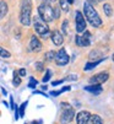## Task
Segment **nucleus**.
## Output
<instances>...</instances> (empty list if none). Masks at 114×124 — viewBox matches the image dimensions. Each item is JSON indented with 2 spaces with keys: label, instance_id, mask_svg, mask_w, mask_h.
Masks as SVG:
<instances>
[{
  "label": "nucleus",
  "instance_id": "obj_36",
  "mask_svg": "<svg viewBox=\"0 0 114 124\" xmlns=\"http://www.w3.org/2000/svg\"><path fill=\"white\" fill-rule=\"evenodd\" d=\"M10 104H11V106H10V108L14 109V108H15V104H14V100H12V97L10 98Z\"/></svg>",
  "mask_w": 114,
  "mask_h": 124
},
{
  "label": "nucleus",
  "instance_id": "obj_29",
  "mask_svg": "<svg viewBox=\"0 0 114 124\" xmlns=\"http://www.w3.org/2000/svg\"><path fill=\"white\" fill-rule=\"evenodd\" d=\"M61 30H63V34H66V32H68V21H66V20L63 22V25H61Z\"/></svg>",
  "mask_w": 114,
  "mask_h": 124
},
{
  "label": "nucleus",
  "instance_id": "obj_16",
  "mask_svg": "<svg viewBox=\"0 0 114 124\" xmlns=\"http://www.w3.org/2000/svg\"><path fill=\"white\" fill-rule=\"evenodd\" d=\"M102 62V59L101 60H94V62H88L85 66H84V70H85V71H88V70H92V69H94V68H96L99 63Z\"/></svg>",
  "mask_w": 114,
  "mask_h": 124
},
{
  "label": "nucleus",
  "instance_id": "obj_5",
  "mask_svg": "<svg viewBox=\"0 0 114 124\" xmlns=\"http://www.w3.org/2000/svg\"><path fill=\"white\" fill-rule=\"evenodd\" d=\"M61 116H60V123L61 124H69L75 118V109L69 103L61 102Z\"/></svg>",
  "mask_w": 114,
  "mask_h": 124
},
{
  "label": "nucleus",
  "instance_id": "obj_22",
  "mask_svg": "<svg viewBox=\"0 0 114 124\" xmlns=\"http://www.w3.org/2000/svg\"><path fill=\"white\" fill-rule=\"evenodd\" d=\"M59 4H60V8H61L65 12L69 11V4H68L66 0H59Z\"/></svg>",
  "mask_w": 114,
  "mask_h": 124
},
{
  "label": "nucleus",
  "instance_id": "obj_4",
  "mask_svg": "<svg viewBox=\"0 0 114 124\" xmlns=\"http://www.w3.org/2000/svg\"><path fill=\"white\" fill-rule=\"evenodd\" d=\"M38 16L41 17L43 21L52 22L54 20V12H53V8L49 5V3H43L38 6Z\"/></svg>",
  "mask_w": 114,
  "mask_h": 124
},
{
  "label": "nucleus",
  "instance_id": "obj_27",
  "mask_svg": "<svg viewBox=\"0 0 114 124\" xmlns=\"http://www.w3.org/2000/svg\"><path fill=\"white\" fill-rule=\"evenodd\" d=\"M37 84H38V81L34 79V78H31L30 79V84H28V87H31V88H34L36 86H37Z\"/></svg>",
  "mask_w": 114,
  "mask_h": 124
},
{
  "label": "nucleus",
  "instance_id": "obj_23",
  "mask_svg": "<svg viewBox=\"0 0 114 124\" xmlns=\"http://www.w3.org/2000/svg\"><path fill=\"white\" fill-rule=\"evenodd\" d=\"M53 12H54V19H59L60 17V6L55 5L53 8Z\"/></svg>",
  "mask_w": 114,
  "mask_h": 124
},
{
  "label": "nucleus",
  "instance_id": "obj_13",
  "mask_svg": "<svg viewBox=\"0 0 114 124\" xmlns=\"http://www.w3.org/2000/svg\"><path fill=\"white\" fill-rule=\"evenodd\" d=\"M88 58H90V60H101V59H103V58H106V57H103L102 50H99V49H93V50L90 52Z\"/></svg>",
  "mask_w": 114,
  "mask_h": 124
},
{
  "label": "nucleus",
  "instance_id": "obj_35",
  "mask_svg": "<svg viewBox=\"0 0 114 124\" xmlns=\"http://www.w3.org/2000/svg\"><path fill=\"white\" fill-rule=\"evenodd\" d=\"M87 1H88V3L91 4V5H93V6H94V5H96L97 3H98V1H97V0H87Z\"/></svg>",
  "mask_w": 114,
  "mask_h": 124
},
{
  "label": "nucleus",
  "instance_id": "obj_20",
  "mask_svg": "<svg viewBox=\"0 0 114 124\" xmlns=\"http://www.w3.org/2000/svg\"><path fill=\"white\" fill-rule=\"evenodd\" d=\"M46 60H48V62H50V60H54V57H55V52L54 50H49V52H47L46 53Z\"/></svg>",
  "mask_w": 114,
  "mask_h": 124
},
{
  "label": "nucleus",
  "instance_id": "obj_25",
  "mask_svg": "<svg viewBox=\"0 0 114 124\" xmlns=\"http://www.w3.org/2000/svg\"><path fill=\"white\" fill-rule=\"evenodd\" d=\"M50 78H52V71L48 69L47 71H46V75H44V78H43V80H42V81L46 84V82H48V81L50 80Z\"/></svg>",
  "mask_w": 114,
  "mask_h": 124
},
{
  "label": "nucleus",
  "instance_id": "obj_10",
  "mask_svg": "<svg viewBox=\"0 0 114 124\" xmlns=\"http://www.w3.org/2000/svg\"><path fill=\"white\" fill-rule=\"evenodd\" d=\"M50 38H52V42L55 44V46H61L63 42H64V34L59 31H53L52 34H50Z\"/></svg>",
  "mask_w": 114,
  "mask_h": 124
},
{
  "label": "nucleus",
  "instance_id": "obj_28",
  "mask_svg": "<svg viewBox=\"0 0 114 124\" xmlns=\"http://www.w3.org/2000/svg\"><path fill=\"white\" fill-rule=\"evenodd\" d=\"M65 80H70V81H76V80H77V75H76V74H70V75H68V76L65 78Z\"/></svg>",
  "mask_w": 114,
  "mask_h": 124
},
{
  "label": "nucleus",
  "instance_id": "obj_42",
  "mask_svg": "<svg viewBox=\"0 0 114 124\" xmlns=\"http://www.w3.org/2000/svg\"><path fill=\"white\" fill-rule=\"evenodd\" d=\"M50 1H55V0H50Z\"/></svg>",
  "mask_w": 114,
  "mask_h": 124
},
{
  "label": "nucleus",
  "instance_id": "obj_19",
  "mask_svg": "<svg viewBox=\"0 0 114 124\" xmlns=\"http://www.w3.org/2000/svg\"><path fill=\"white\" fill-rule=\"evenodd\" d=\"M0 57H1V58H5V59H9V58L11 57V53H10L9 50H6L5 48L0 47Z\"/></svg>",
  "mask_w": 114,
  "mask_h": 124
},
{
  "label": "nucleus",
  "instance_id": "obj_2",
  "mask_svg": "<svg viewBox=\"0 0 114 124\" xmlns=\"http://www.w3.org/2000/svg\"><path fill=\"white\" fill-rule=\"evenodd\" d=\"M32 21V0H22L20 10V22L23 26H30Z\"/></svg>",
  "mask_w": 114,
  "mask_h": 124
},
{
  "label": "nucleus",
  "instance_id": "obj_39",
  "mask_svg": "<svg viewBox=\"0 0 114 124\" xmlns=\"http://www.w3.org/2000/svg\"><path fill=\"white\" fill-rule=\"evenodd\" d=\"M33 124H42V120H38V122H34Z\"/></svg>",
  "mask_w": 114,
  "mask_h": 124
},
{
  "label": "nucleus",
  "instance_id": "obj_14",
  "mask_svg": "<svg viewBox=\"0 0 114 124\" xmlns=\"http://www.w3.org/2000/svg\"><path fill=\"white\" fill-rule=\"evenodd\" d=\"M82 33L84 34L81 36V46L82 47H88L91 44V33L87 30H85Z\"/></svg>",
  "mask_w": 114,
  "mask_h": 124
},
{
  "label": "nucleus",
  "instance_id": "obj_12",
  "mask_svg": "<svg viewBox=\"0 0 114 124\" xmlns=\"http://www.w3.org/2000/svg\"><path fill=\"white\" fill-rule=\"evenodd\" d=\"M85 90L91 92V93H93L94 96H98L99 93H102L103 88H102V86H99L97 84H91L90 86H85Z\"/></svg>",
  "mask_w": 114,
  "mask_h": 124
},
{
  "label": "nucleus",
  "instance_id": "obj_11",
  "mask_svg": "<svg viewBox=\"0 0 114 124\" xmlns=\"http://www.w3.org/2000/svg\"><path fill=\"white\" fill-rule=\"evenodd\" d=\"M30 48H31V50H33V52H41V50H42L43 46H42L41 41L38 39L37 36H32V37H31V41H30Z\"/></svg>",
  "mask_w": 114,
  "mask_h": 124
},
{
  "label": "nucleus",
  "instance_id": "obj_7",
  "mask_svg": "<svg viewBox=\"0 0 114 124\" xmlns=\"http://www.w3.org/2000/svg\"><path fill=\"white\" fill-rule=\"evenodd\" d=\"M75 26H76V31H77V33H82L85 30H86V27H87V25H86V19H85V16L82 15V12L81 11H76L75 12Z\"/></svg>",
  "mask_w": 114,
  "mask_h": 124
},
{
  "label": "nucleus",
  "instance_id": "obj_33",
  "mask_svg": "<svg viewBox=\"0 0 114 124\" xmlns=\"http://www.w3.org/2000/svg\"><path fill=\"white\" fill-rule=\"evenodd\" d=\"M60 84H63V80H58V81H53V82H52V85H53V86L60 85Z\"/></svg>",
  "mask_w": 114,
  "mask_h": 124
},
{
  "label": "nucleus",
  "instance_id": "obj_6",
  "mask_svg": "<svg viewBox=\"0 0 114 124\" xmlns=\"http://www.w3.org/2000/svg\"><path fill=\"white\" fill-rule=\"evenodd\" d=\"M54 60H55L56 65H59V66H64V65H66L70 62V57L68 55L65 48H60L58 52L55 53Z\"/></svg>",
  "mask_w": 114,
  "mask_h": 124
},
{
  "label": "nucleus",
  "instance_id": "obj_26",
  "mask_svg": "<svg viewBox=\"0 0 114 124\" xmlns=\"http://www.w3.org/2000/svg\"><path fill=\"white\" fill-rule=\"evenodd\" d=\"M34 66H36V69L38 70V71H43V70H44V64L41 63V62H37L34 64Z\"/></svg>",
  "mask_w": 114,
  "mask_h": 124
},
{
  "label": "nucleus",
  "instance_id": "obj_1",
  "mask_svg": "<svg viewBox=\"0 0 114 124\" xmlns=\"http://www.w3.org/2000/svg\"><path fill=\"white\" fill-rule=\"evenodd\" d=\"M84 16H85V19L90 22V25L92 27H101L102 26V19L99 17L98 12L96 11V9H94L93 5H91L87 0L84 3Z\"/></svg>",
  "mask_w": 114,
  "mask_h": 124
},
{
  "label": "nucleus",
  "instance_id": "obj_38",
  "mask_svg": "<svg viewBox=\"0 0 114 124\" xmlns=\"http://www.w3.org/2000/svg\"><path fill=\"white\" fill-rule=\"evenodd\" d=\"M66 1H68V4H70V5L74 4V0H66Z\"/></svg>",
  "mask_w": 114,
  "mask_h": 124
},
{
  "label": "nucleus",
  "instance_id": "obj_41",
  "mask_svg": "<svg viewBox=\"0 0 114 124\" xmlns=\"http://www.w3.org/2000/svg\"><path fill=\"white\" fill-rule=\"evenodd\" d=\"M112 59H113V62H114V54H113V57H112Z\"/></svg>",
  "mask_w": 114,
  "mask_h": 124
},
{
  "label": "nucleus",
  "instance_id": "obj_32",
  "mask_svg": "<svg viewBox=\"0 0 114 124\" xmlns=\"http://www.w3.org/2000/svg\"><path fill=\"white\" fill-rule=\"evenodd\" d=\"M61 92H63L61 90H60V91H52V92H50V95H52V96H59Z\"/></svg>",
  "mask_w": 114,
  "mask_h": 124
},
{
  "label": "nucleus",
  "instance_id": "obj_17",
  "mask_svg": "<svg viewBox=\"0 0 114 124\" xmlns=\"http://www.w3.org/2000/svg\"><path fill=\"white\" fill-rule=\"evenodd\" d=\"M103 11H104V15L107 17H110L113 15V8L110 4H104L103 5Z\"/></svg>",
  "mask_w": 114,
  "mask_h": 124
},
{
  "label": "nucleus",
  "instance_id": "obj_24",
  "mask_svg": "<svg viewBox=\"0 0 114 124\" xmlns=\"http://www.w3.org/2000/svg\"><path fill=\"white\" fill-rule=\"evenodd\" d=\"M27 106V102H23L21 106H20V109H18V114H20V117H23L25 116V108Z\"/></svg>",
  "mask_w": 114,
  "mask_h": 124
},
{
  "label": "nucleus",
  "instance_id": "obj_9",
  "mask_svg": "<svg viewBox=\"0 0 114 124\" xmlns=\"http://www.w3.org/2000/svg\"><path fill=\"white\" fill-rule=\"evenodd\" d=\"M76 123L77 124H90L91 123V113L88 111H81L76 114Z\"/></svg>",
  "mask_w": 114,
  "mask_h": 124
},
{
  "label": "nucleus",
  "instance_id": "obj_34",
  "mask_svg": "<svg viewBox=\"0 0 114 124\" xmlns=\"http://www.w3.org/2000/svg\"><path fill=\"white\" fill-rule=\"evenodd\" d=\"M14 109H15V119L17 120L18 118H20V114H18V109H17V108H14Z\"/></svg>",
  "mask_w": 114,
  "mask_h": 124
},
{
  "label": "nucleus",
  "instance_id": "obj_30",
  "mask_svg": "<svg viewBox=\"0 0 114 124\" xmlns=\"http://www.w3.org/2000/svg\"><path fill=\"white\" fill-rule=\"evenodd\" d=\"M17 74H18V76H20V78L26 76V69H20V70L17 71Z\"/></svg>",
  "mask_w": 114,
  "mask_h": 124
},
{
  "label": "nucleus",
  "instance_id": "obj_40",
  "mask_svg": "<svg viewBox=\"0 0 114 124\" xmlns=\"http://www.w3.org/2000/svg\"><path fill=\"white\" fill-rule=\"evenodd\" d=\"M97 1H98V3H104L106 0H97Z\"/></svg>",
  "mask_w": 114,
  "mask_h": 124
},
{
  "label": "nucleus",
  "instance_id": "obj_37",
  "mask_svg": "<svg viewBox=\"0 0 114 124\" xmlns=\"http://www.w3.org/2000/svg\"><path fill=\"white\" fill-rule=\"evenodd\" d=\"M70 88H71L70 86H66V87H63V88H61V91H63V92H64V91H69Z\"/></svg>",
  "mask_w": 114,
  "mask_h": 124
},
{
  "label": "nucleus",
  "instance_id": "obj_8",
  "mask_svg": "<svg viewBox=\"0 0 114 124\" xmlns=\"http://www.w3.org/2000/svg\"><path fill=\"white\" fill-rule=\"evenodd\" d=\"M108 79H109V74L107 71H102V73H98L94 76L90 78V84L101 85V84H104L106 81H108Z\"/></svg>",
  "mask_w": 114,
  "mask_h": 124
},
{
  "label": "nucleus",
  "instance_id": "obj_3",
  "mask_svg": "<svg viewBox=\"0 0 114 124\" xmlns=\"http://www.w3.org/2000/svg\"><path fill=\"white\" fill-rule=\"evenodd\" d=\"M32 23H33L34 31L39 34L42 38H48V36L50 34V31H49V27H48L46 21H43L39 16H34L32 19Z\"/></svg>",
  "mask_w": 114,
  "mask_h": 124
},
{
  "label": "nucleus",
  "instance_id": "obj_15",
  "mask_svg": "<svg viewBox=\"0 0 114 124\" xmlns=\"http://www.w3.org/2000/svg\"><path fill=\"white\" fill-rule=\"evenodd\" d=\"M8 11H9V6H8V4L1 0V1H0V20H1L3 17L6 16Z\"/></svg>",
  "mask_w": 114,
  "mask_h": 124
},
{
  "label": "nucleus",
  "instance_id": "obj_18",
  "mask_svg": "<svg viewBox=\"0 0 114 124\" xmlns=\"http://www.w3.org/2000/svg\"><path fill=\"white\" fill-rule=\"evenodd\" d=\"M90 124H103V120L98 114H91V123Z\"/></svg>",
  "mask_w": 114,
  "mask_h": 124
},
{
  "label": "nucleus",
  "instance_id": "obj_31",
  "mask_svg": "<svg viewBox=\"0 0 114 124\" xmlns=\"http://www.w3.org/2000/svg\"><path fill=\"white\" fill-rule=\"evenodd\" d=\"M75 41H76V44H77L79 47H82V46H81V36H80V34H77V36H76Z\"/></svg>",
  "mask_w": 114,
  "mask_h": 124
},
{
  "label": "nucleus",
  "instance_id": "obj_21",
  "mask_svg": "<svg viewBox=\"0 0 114 124\" xmlns=\"http://www.w3.org/2000/svg\"><path fill=\"white\" fill-rule=\"evenodd\" d=\"M12 82H14L15 86H18V85L21 84V78L18 76L17 71H14V80H12Z\"/></svg>",
  "mask_w": 114,
  "mask_h": 124
}]
</instances>
